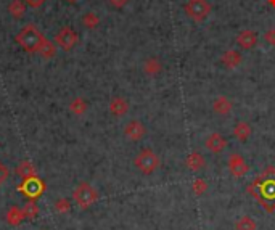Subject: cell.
<instances>
[{
  "label": "cell",
  "mask_w": 275,
  "mask_h": 230,
  "mask_svg": "<svg viewBox=\"0 0 275 230\" xmlns=\"http://www.w3.org/2000/svg\"><path fill=\"white\" fill-rule=\"evenodd\" d=\"M15 41L18 42V46L26 50L28 53H37L44 41H46V36L37 29L36 24L29 23L15 36Z\"/></svg>",
  "instance_id": "6da1fadb"
},
{
  "label": "cell",
  "mask_w": 275,
  "mask_h": 230,
  "mask_svg": "<svg viewBox=\"0 0 275 230\" xmlns=\"http://www.w3.org/2000/svg\"><path fill=\"white\" fill-rule=\"evenodd\" d=\"M134 164H136V168L143 176H151L161 166V161H159V156L151 148H143L137 153L136 159H134Z\"/></svg>",
  "instance_id": "7a4b0ae2"
},
{
  "label": "cell",
  "mask_w": 275,
  "mask_h": 230,
  "mask_svg": "<svg viewBox=\"0 0 275 230\" xmlns=\"http://www.w3.org/2000/svg\"><path fill=\"white\" fill-rule=\"evenodd\" d=\"M73 200L81 209H87L98 200V191L89 182H81L73 191Z\"/></svg>",
  "instance_id": "3957f363"
},
{
  "label": "cell",
  "mask_w": 275,
  "mask_h": 230,
  "mask_svg": "<svg viewBox=\"0 0 275 230\" xmlns=\"http://www.w3.org/2000/svg\"><path fill=\"white\" fill-rule=\"evenodd\" d=\"M183 10L190 20L195 23H203L211 15V5L208 0H187Z\"/></svg>",
  "instance_id": "277c9868"
},
{
  "label": "cell",
  "mask_w": 275,
  "mask_h": 230,
  "mask_svg": "<svg viewBox=\"0 0 275 230\" xmlns=\"http://www.w3.org/2000/svg\"><path fill=\"white\" fill-rule=\"evenodd\" d=\"M78 41H79L78 33H74V31L69 28V26L61 28L58 33L55 34V37H53V42L56 44V47L66 50V52L73 50L76 44H78Z\"/></svg>",
  "instance_id": "5b68a950"
},
{
  "label": "cell",
  "mask_w": 275,
  "mask_h": 230,
  "mask_svg": "<svg viewBox=\"0 0 275 230\" xmlns=\"http://www.w3.org/2000/svg\"><path fill=\"white\" fill-rule=\"evenodd\" d=\"M146 136V127L142 121L131 119L129 123L124 126V137L129 138L131 142H140Z\"/></svg>",
  "instance_id": "8992f818"
},
{
  "label": "cell",
  "mask_w": 275,
  "mask_h": 230,
  "mask_svg": "<svg viewBox=\"0 0 275 230\" xmlns=\"http://www.w3.org/2000/svg\"><path fill=\"white\" fill-rule=\"evenodd\" d=\"M227 168H229L230 174H232L233 177H243L248 172L249 166L246 164L245 158H243L241 155H238V153H233V155H230V158H229Z\"/></svg>",
  "instance_id": "52a82bcc"
},
{
  "label": "cell",
  "mask_w": 275,
  "mask_h": 230,
  "mask_svg": "<svg viewBox=\"0 0 275 230\" xmlns=\"http://www.w3.org/2000/svg\"><path fill=\"white\" fill-rule=\"evenodd\" d=\"M129 108H131L129 100L124 97H113L110 100V105H108V110H110V113L116 118L126 116V114L129 113Z\"/></svg>",
  "instance_id": "ba28073f"
},
{
  "label": "cell",
  "mask_w": 275,
  "mask_h": 230,
  "mask_svg": "<svg viewBox=\"0 0 275 230\" xmlns=\"http://www.w3.org/2000/svg\"><path fill=\"white\" fill-rule=\"evenodd\" d=\"M204 146H206V150L211 153H222L227 148V140L224 138L221 134L213 132L206 137V140H204Z\"/></svg>",
  "instance_id": "9c48e42d"
},
{
  "label": "cell",
  "mask_w": 275,
  "mask_h": 230,
  "mask_svg": "<svg viewBox=\"0 0 275 230\" xmlns=\"http://www.w3.org/2000/svg\"><path fill=\"white\" fill-rule=\"evenodd\" d=\"M241 61H243L241 53L236 52V50H233V48L226 50V52H224L222 56H221V63L224 65V68H227V69L238 68L241 65Z\"/></svg>",
  "instance_id": "30bf717a"
},
{
  "label": "cell",
  "mask_w": 275,
  "mask_h": 230,
  "mask_svg": "<svg viewBox=\"0 0 275 230\" xmlns=\"http://www.w3.org/2000/svg\"><path fill=\"white\" fill-rule=\"evenodd\" d=\"M236 42H238V46L245 50H251L256 47V44H258V34L254 33L251 29H245L241 31V33L236 36Z\"/></svg>",
  "instance_id": "8fae6325"
},
{
  "label": "cell",
  "mask_w": 275,
  "mask_h": 230,
  "mask_svg": "<svg viewBox=\"0 0 275 230\" xmlns=\"http://www.w3.org/2000/svg\"><path fill=\"white\" fill-rule=\"evenodd\" d=\"M232 108H233L232 101L227 97H224V95H219V97L213 100V111L219 114V116H227V114L232 113Z\"/></svg>",
  "instance_id": "7c38bea8"
},
{
  "label": "cell",
  "mask_w": 275,
  "mask_h": 230,
  "mask_svg": "<svg viewBox=\"0 0 275 230\" xmlns=\"http://www.w3.org/2000/svg\"><path fill=\"white\" fill-rule=\"evenodd\" d=\"M143 73L146 76H150V78H156L158 74H161L163 71V63L159 58H156V56H150V58H146L143 61Z\"/></svg>",
  "instance_id": "4fadbf2b"
},
{
  "label": "cell",
  "mask_w": 275,
  "mask_h": 230,
  "mask_svg": "<svg viewBox=\"0 0 275 230\" xmlns=\"http://www.w3.org/2000/svg\"><path fill=\"white\" fill-rule=\"evenodd\" d=\"M24 191H26V195H29L31 198H36L39 196L42 191H44V184L39 177H31V179H26L24 181V185H23Z\"/></svg>",
  "instance_id": "5bb4252c"
},
{
  "label": "cell",
  "mask_w": 275,
  "mask_h": 230,
  "mask_svg": "<svg viewBox=\"0 0 275 230\" xmlns=\"http://www.w3.org/2000/svg\"><path fill=\"white\" fill-rule=\"evenodd\" d=\"M185 164H187V168L193 172H198V171H203L206 168V159L201 155V153L198 151H191L190 155L185 159Z\"/></svg>",
  "instance_id": "9a60e30c"
},
{
  "label": "cell",
  "mask_w": 275,
  "mask_h": 230,
  "mask_svg": "<svg viewBox=\"0 0 275 230\" xmlns=\"http://www.w3.org/2000/svg\"><path fill=\"white\" fill-rule=\"evenodd\" d=\"M89 110V101L82 97H76L69 101V113L74 116H84Z\"/></svg>",
  "instance_id": "2e32d148"
},
{
  "label": "cell",
  "mask_w": 275,
  "mask_h": 230,
  "mask_svg": "<svg viewBox=\"0 0 275 230\" xmlns=\"http://www.w3.org/2000/svg\"><path fill=\"white\" fill-rule=\"evenodd\" d=\"M251 134H253L251 126L245 123V121H240V123H236L233 127V137L236 140H240V142H246V140L251 137Z\"/></svg>",
  "instance_id": "e0dca14e"
},
{
  "label": "cell",
  "mask_w": 275,
  "mask_h": 230,
  "mask_svg": "<svg viewBox=\"0 0 275 230\" xmlns=\"http://www.w3.org/2000/svg\"><path fill=\"white\" fill-rule=\"evenodd\" d=\"M16 174L20 176L23 181H26V179L36 176V166L31 161H21L16 166Z\"/></svg>",
  "instance_id": "ac0fdd59"
},
{
  "label": "cell",
  "mask_w": 275,
  "mask_h": 230,
  "mask_svg": "<svg viewBox=\"0 0 275 230\" xmlns=\"http://www.w3.org/2000/svg\"><path fill=\"white\" fill-rule=\"evenodd\" d=\"M8 13L15 18V20H20L26 13V2L23 0H11L8 5Z\"/></svg>",
  "instance_id": "d6986e66"
},
{
  "label": "cell",
  "mask_w": 275,
  "mask_h": 230,
  "mask_svg": "<svg viewBox=\"0 0 275 230\" xmlns=\"http://www.w3.org/2000/svg\"><path fill=\"white\" fill-rule=\"evenodd\" d=\"M24 221V213H23V208H18V206H11L7 211V222L10 226H20V224Z\"/></svg>",
  "instance_id": "ffe728a7"
},
{
  "label": "cell",
  "mask_w": 275,
  "mask_h": 230,
  "mask_svg": "<svg viewBox=\"0 0 275 230\" xmlns=\"http://www.w3.org/2000/svg\"><path fill=\"white\" fill-rule=\"evenodd\" d=\"M37 53H39L42 58H46V60L55 58V56H56V44L55 42H50L48 39H46Z\"/></svg>",
  "instance_id": "44dd1931"
},
{
  "label": "cell",
  "mask_w": 275,
  "mask_h": 230,
  "mask_svg": "<svg viewBox=\"0 0 275 230\" xmlns=\"http://www.w3.org/2000/svg\"><path fill=\"white\" fill-rule=\"evenodd\" d=\"M258 224L251 216H241L238 221L235 222V230H256Z\"/></svg>",
  "instance_id": "7402d4cb"
},
{
  "label": "cell",
  "mask_w": 275,
  "mask_h": 230,
  "mask_svg": "<svg viewBox=\"0 0 275 230\" xmlns=\"http://www.w3.org/2000/svg\"><path fill=\"white\" fill-rule=\"evenodd\" d=\"M23 213H24V217L26 219H36L37 216H39V206H37V203L33 200H29L28 203H24L23 206Z\"/></svg>",
  "instance_id": "603a6c76"
},
{
  "label": "cell",
  "mask_w": 275,
  "mask_h": 230,
  "mask_svg": "<svg viewBox=\"0 0 275 230\" xmlns=\"http://www.w3.org/2000/svg\"><path fill=\"white\" fill-rule=\"evenodd\" d=\"M191 191L196 195V196H201L208 191V182L204 181V179H195L193 184H191Z\"/></svg>",
  "instance_id": "cb8c5ba5"
},
{
  "label": "cell",
  "mask_w": 275,
  "mask_h": 230,
  "mask_svg": "<svg viewBox=\"0 0 275 230\" xmlns=\"http://www.w3.org/2000/svg\"><path fill=\"white\" fill-rule=\"evenodd\" d=\"M55 211L60 214H66L71 211V201L68 200V198H58V200L55 201Z\"/></svg>",
  "instance_id": "d4e9b609"
},
{
  "label": "cell",
  "mask_w": 275,
  "mask_h": 230,
  "mask_svg": "<svg viewBox=\"0 0 275 230\" xmlns=\"http://www.w3.org/2000/svg\"><path fill=\"white\" fill-rule=\"evenodd\" d=\"M82 23H84V26L87 29H95L100 24V18L91 11V13H86L84 15V18H82Z\"/></svg>",
  "instance_id": "484cf974"
},
{
  "label": "cell",
  "mask_w": 275,
  "mask_h": 230,
  "mask_svg": "<svg viewBox=\"0 0 275 230\" xmlns=\"http://www.w3.org/2000/svg\"><path fill=\"white\" fill-rule=\"evenodd\" d=\"M264 39H266V42L269 44V46L275 47V28H272V29L267 31V33L264 34Z\"/></svg>",
  "instance_id": "4316f807"
},
{
  "label": "cell",
  "mask_w": 275,
  "mask_h": 230,
  "mask_svg": "<svg viewBox=\"0 0 275 230\" xmlns=\"http://www.w3.org/2000/svg\"><path fill=\"white\" fill-rule=\"evenodd\" d=\"M8 179V168L3 163H0V185H3Z\"/></svg>",
  "instance_id": "83f0119b"
},
{
  "label": "cell",
  "mask_w": 275,
  "mask_h": 230,
  "mask_svg": "<svg viewBox=\"0 0 275 230\" xmlns=\"http://www.w3.org/2000/svg\"><path fill=\"white\" fill-rule=\"evenodd\" d=\"M108 2H110V5L113 8H124L127 3H129V0H108Z\"/></svg>",
  "instance_id": "f1b7e54d"
},
{
  "label": "cell",
  "mask_w": 275,
  "mask_h": 230,
  "mask_svg": "<svg viewBox=\"0 0 275 230\" xmlns=\"http://www.w3.org/2000/svg\"><path fill=\"white\" fill-rule=\"evenodd\" d=\"M24 2H26V5H29L31 8H41L47 0H24Z\"/></svg>",
  "instance_id": "f546056e"
},
{
  "label": "cell",
  "mask_w": 275,
  "mask_h": 230,
  "mask_svg": "<svg viewBox=\"0 0 275 230\" xmlns=\"http://www.w3.org/2000/svg\"><path fill=\"white\" fill-rule=\"evenodd\" d=\"M68 2H71V3H74V2H78V0H68Z\"/></svg>",
  "instance_id": "4dcf8cb0"
},
{
  "label": "cell",
  "mask_w": 275,
  "mask_h": 230,
  "mask_svg": "<svg viewBox=\"0 0 275 230\" xmlns=\"http://www.w3.org/2000/svg\"><path fill=\"white\" fill-rule=\"evenodd\" d=\"M41 230H47V229H41Z\"/></svg>",
  "instance_id": "1f68e13d"
}]
</instances>
